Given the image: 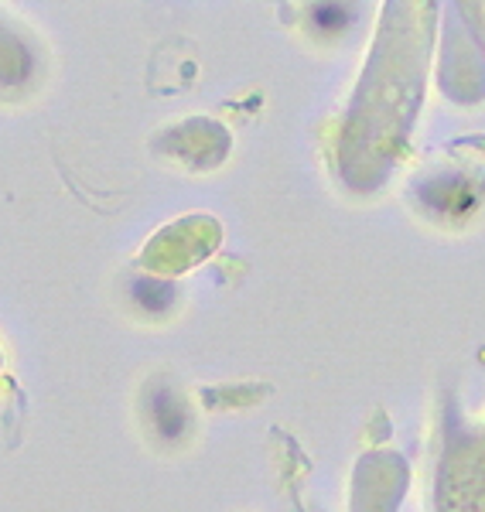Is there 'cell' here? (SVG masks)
<instances>
[{
    "mask_svg": "<svg viewBox=\"0 0 485 512\" xmlns=\"http://www.w3.org/2000/svg\"><path fill=\"white\" fill-rule=\"evenodd\" d=\"M311 21L322 31H342L345 24H349V11H345L342 4H335V0H325V4H318L315 11H311Z\"/></svg>",
    "mask_w": 485,
    "mask_h": 512,
    "instance_id": "6da1fadb",
    "label": "cell"
}]
</instances>
